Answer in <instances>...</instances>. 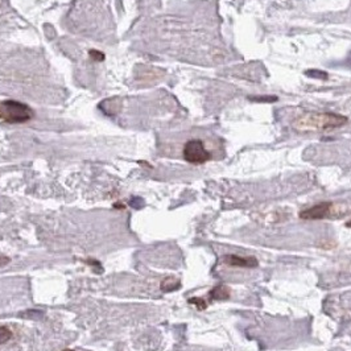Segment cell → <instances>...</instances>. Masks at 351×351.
<instances>
[{"instance_id":"cell-12","label":"cell","mask_w":351,"mask_h":351,"mask_svg":"<svg viewBox=\"0 0 351 351\" xmlns=\"http://www.w3.org/2000/svg\"><path fill=\"white\" fill-rule=\"evenodd\" d=\"M346 226H347V227H351V221H349V222H347V223H346Z\"/></svg>"},{"instance_id":"cell-13","label":"cell","mask_w":351,"mask_h":351,"mask_svg":"<svg viewBox=\"0 0 351 351\" xmlns=\"http://www.w3.org/2000/svg\"><path fill=\"white\" fill-rule=\"evenodd\" d=\"M63 351H74V350H70V349H66V350H63Z\"/></svg>"},{"instance_id":"cell-9","label":"cell","mask_w":351,"mask_h":351,"mask_svg":"<svg viewBox=\"0 0 351 351\" xmlns=\"http://www.w3.org/2000/svg\"><path fill=\"white\" fill-rule=\"evenodd\" d=\"M189 304L196 305L197 309H200V310H204L207 308V302H206L204 298H200V297H192V298L189 300Z\"/></svg>"},{"instance_id":"cell-6","label":"cell","mask_w":351,"mask_h":351,"mask_svg":"<svg viewBox=\"0 0 351 351\" xmlns=\"http://www.w3.org/2000/svg\"><path fill=\"white\" fill-rule=\"evenodd\" d=\"M209 296L213 300H226V298L230 297V289L225 285H218V287L210 291Z\"/></svg>"},{"instance_id":"cell-8","label":"cell","mask_w":351,"mask_h":351,"mask_svg":"<svg viewBox=\"0 0 351 351\" xmlns=\"http://www.w3.org/2000/svg\"><path fill=\"white\" fill-rule=\"evenodd\" d=\"M12 338V331L9 330L7 326H0V345L8 342Z\"/></svg>"},{"instance_id":"cell-3","label":"cell","mask_w":351,"mask_h":351,"mask_svg":"<svg viewBox=\"0 0 351 351\" xmlns=\"http://www.w3.org/2000/svg\"><path fill=\"white\" fill-rule=\"evenodd\" d=\"M182 157L185 161H188L194 165L207 163L209 160L213 159V155L207 148L204 140L201 139H190L184 144L182 148Z\"/></svg>"},{"instance_id":"cell-7","label":"cell","mask_w":351,"mask_h":351,"mask_svg":"<svg viewBox=\"0 0 351 351\" xmlns=\"http://www.w3.org/2000/svg\"><path fill=\"white\" fill-rule=\"evenodd\" d=\"M180 281L176 280L175 277H167L161 283V289H163L164 292H172V291L180 288Z\"/></svg>"},{"instance_id":"cell-11","label":"cell","mask_w":351,"mask_h":351,"mask_svg":"<svg viewBox=\"0 0 351 351\" xmlns=\"http://www.w3.org/2000/svg\"><path fill=\"white\" fill-rule=\"evenodd\" d=\"M9 263V259L7 258V256H3L0 255V267H3V265H5V264Z\"/></svg>"},{"instance_id":"cell-4","label":"cell","mask_w":351,"mask_h":351,"mask_svg":"<svg viewBox=\"0 0 351 351\" xmlns=\"http://www.w3.org/2000/svg\"><path fill=\"white\" fill-rule=\"evenodd\" d=\"M331 207H333L331 202H321V204L312 206L309 209L302 210L300 213V218L301 219H306V221L322 219V218H325L327 214L330 213Z\"/></svg>"},{"instance_id":"cell-1","label":"cell","mask_w":351,"mask_h":351,"mask_svg":"<svg viewBox=\"0 0 351 351\" xmlns=\"http://www.w3.org/2000/svg\"><path fill=\"white\" fill-rule=\"evenodd\" d=\"M349 121L345 115L334 113H309L302 114L292 123L293 130L297 132H322V131L339 128Z\"/></svg>"},{"instance_id":"cell-2","label":"cell","mask_w":351,"mask_h":351,"mask_svg":"<svg viewBox=\"0 0 351 351\" xmlns=\"http://www.w3.org/2000/svg\"><path fill=\"white\" fill-rule=\"evenodd\" d=\"M33 117V110L17 100H4L0 103V119L9 124L27 123Z\"/></svg>"},{"instance_id":"cell-10","label":"cell","mask_w":351,"mask_h":351,"mask_svg":"<svg viewBox=\"0 0 351 351\" xmlns=\"http://www.w3.org/2000/svg\"><path fill=\"white\" fill-rule=\"evenodd\" d=\"M90 56H91L92 58H95L96 61H102V59H105V55L99 53L98 50H90Z\"/></svg>"},{"instance_id":"cell-5","label":"cell","mask_w":351,"mask_h":351,"mask_svg":"<svg viewBox=\"0 0 351 351\" xmlns=\"http://www.w3.org/2000/svg\"><path fill=\"white\" fill-rule=\"evenodd\" d=\"M227 265H231V267H239V268H255L258 267V260L254 256H239V255H234V254H229V255L225 256L223 259Z\"/></svg>"}]
</instances>
